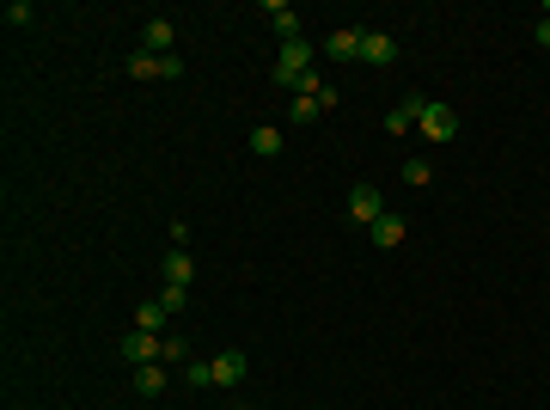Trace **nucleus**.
Returning <instances> with one entry per match:
<instances>
[{"label": "nucleus", "instance_id": "1", "mask_svg": "<svg viewBox=\"0 0 550 410\" xmlns=\"http://www.w3.org/2000/svg\"><path fill=\"white\" fill-rule=\"evenodd\" d=\"M275 86H294V92H300V86H306L312 80V43L306 37H294V43H281V56H275Z\"/></svg>", "mask_w": 550, "mask_h": 410}, {"label": "nucleus", "instance_id": "2", "mask_svg": "<svg viewBox=\"0 0 550 410\" xmlns=\"http://www.w3.org/2000/svg\"><path fill=\"white\" fill-rule=\"evenodd\" d=\"M416 129H422L428 141H452V135H459V117H452V104L428 99V110H422V123H416Z\"/></svg>", "mask_w": 550, "mask_h": 410}, {"label": "nucleus", "instance_id": "3", "mask_svg": "<svg viewBox=\"0 0 550 410\" xmlns=\"http://www.w3.org/2000/svg\"><path fill=\"white\" fill-rule=\"evenodd\" d=\"M166 355V343H159V331H129L123 337V362H135V368H147V362H159Z\"/></svg>", "mask_w": 550, "mask_h": 410}, {"label": "nucleus", "instance_id": "4", "mask_svg": "<svg viewBox=\"0 0 550 410\" xmlns=\"http://www.w3.org/2000/svg\"><path fill=\"white\" fill-rule=\"evenodd\" d=\"M361 62H367V68H391V62H398V37L361 31Z\"/></svg>", "mask_w": 550, "mask_h": 410}, {"label": "nucleus", "instance_id": "5", "mask_svg": "<svg viewBox=\"0 0 550 410\" xmlns=\"http://www.w3.org/2000/svg\"><path fill=\"white\" fill-rule=\"evenodd\" d=\"M348 214H355L361 227H374L379 214H385V196H379L374 184H355V190H348Z\"/></svg>", "mask_w": 550, "mask_h": 410}, {"label": "nucleus", "instance_id": "6", "mask_svg": "<svg viewBox=\"0 0 550 410\" xmlns=\"http://www.w3.org/2000/svg\"><path fill=\"white\" fill-rule=\"evenodd\" d=\"M422 110H428V99H422V92H404V104L385 117V135H404V129H416V123H422Z\"/></svg>", "mask_w": 550, "mask_h": 410}, {"label": "nucleus", "instance_id": "7", "mask_svg": "<svg viewBox=\"0 0 550 410\" xmlns=\"http://www.w3.org/2000/svg\"><path fill=\"white\" fill-rule=\"evenodd\" d=\"M172 43H177L172 19H147V31H141V49H147V56H172Z\"/></svg>", "mask_w": 550, "mask_h": 410}, {"label": "nucleus", "instance_id": "8", "mask_svg": "<svg viewBox=\"0 0 550 410\" xmlns=\"http://www.w3.org/2000/svg\"><path fill=\"white\" fill-rule=\"evenodd\" d=\"M245 368H251V362H245V349H220V355H214V386H239Z\"/></svg>", "mask_w": 550, "mask_h": 410}, {"label": "nucleus", "instance_id": "9", "mask_svg": "<svg viewBox=\"0 0 550 410\" xmlns=\"http://www.w3.org/2000/svg\"><path fill=\"white\" fill-rule=\"evenodd\" d=\"M324 56L331 62H361V31H331L324 37Z\"/></svg>", "mask_w": 550, "mask_h": 410}, {"label": "nucleus", "instance_id": "10", "mask_svg": "<svg viewBox=\"0 0 550 410\" xmlns=\"http://www.w3.org/2000/svg\"><path fill=\"white\" fill-rule=\"evenodd\" d=\"M270 25H275L281 43H294V37H300V13H294L288 0H270Z\"/></svg>", "mask_w": 550, "mask_h": 410}, {"label": "nucleus", "instance_id": "11", "mask_svg": "<svg viewBox=\"0 0 550 410\" xmlns=\"http://www.w3.org/2000/svg\"><path fill=\"white\" fill-rule=\"evenodd\" d=\"M374 245L379 251H398V245H404V214H379L374 221Z\"/></svg>", "mask_w": 550, "mask_h": 410}, {"label": "nucleus", "instance_id": "12", "mask_svg": "<svg viewBox=\"0 0 550 410\" xmlns=\"http://www.w3.org/2000/svg\"><path fill=\"white\" fill-rule=\"evenodd\" d=\"M135 392H141V398H159V392H166V362H147V368H135Z\"/></svg>", "mask_w": 550, "mask_h": 410}, {"label": "nucleus", "instance_id": "13", "mask_svg": "<svg viewBox=\"0 0 550 410\" xmlns=\"http://www.w3.org/2000/svg\"><path fill=\"white\" fill-rule=\"evenodd\" d=\"M123 68L135 74V80H166V56H147V49H135Z\"/></svg>", "mask_w": 550, "mask_h": 410}, {"label": "nucleus", "instance_id": "14", "mask_svg": "<svg viewBox=\"0 0 550 410\" xmlns=\"http://www.w3.org/2000/svg\"><path fill=\"white\" fill-rule=\"evenodd\" d=\"M288 117H294V123H318V117H324V104H318V92H294V104H288Z\"/></svg>", "mask_w": 550, "mask_h": 410}, {"label": "nucleus", "instance_id": "15", "mask_svg": "<svg viewBox=\"0 0 550 410\" xmlns=\"http://www.w3.org/2000/svg\"><path fill=\"white\" fill-rule=\"evenodd\" d=\"M159 270H166V282H177V288H190V275H196V264H190V251H172V257H166Z\"/></svg>", "mask_w": 550, "mask_h": 410}, {"label": "nucleus", "instance_id": "16", "mask_svg": "<svg viewBox=\"0 0 550 410\" xmlns=\"http://www.w3.org/2000/svg\"><path fill=\"white\" fill-rule=\"evenodd\" d=\"M166 318H172V312L159 307V301H141V307H135V331H159Z\"/></svg>", "mask_w": 550, "mask_h": 410}, {"label": "nucleus", "instance_id": "17", "mask_svg": "<svg viewBox=\"0 0 550 410\" xmlns=\"http://www.w3.org/2000/svg\"><path fill=\"white\" fill-rule=\"evenodd\" d=\"M251 153H263V160L281 153V129H270V123H263V129H251Z\"/></svg>", "mask_w": 550, "mask_h": 410}, {"label": "nucleus", "instance_id": "18", "mask_svg": "<svg viewBox=\"0 0 550 410\" xmlns=\"http://www.w3.org/2000/svg\"><path fill=\"white\" fill-rule=\"evenodd\" d=\"M159 307H166V312H184V307H190V288H177V282H159Z\"/></svg>", "mask_w": 550, "mask_h": 410}, {"label": "nucleus", "instance_id": "19", "mask_svg": "<svg viewBox=\"0 0 550 410\" xmlns=\"http://www.w3.org/2000/svg\"><path fill=\"white\" fill-rule=\"evenodd\" d=\"M184 379H190V386H214V362H190Z\"/></svg>", "mask_w": 550, "mask_h": 410}, {"label": "nucleus", "instance_id": "20", "mask_svg": "<svg viewBox=\"0 0 550 410\" xmlns=\"http://www.w3.org/2000/svg\"><path fill=\"white\" fill-rule=\"evenodd\" d=\"M37 13H31V0H13V6H6V25H31Z\"/></svg>", "mask_w": 550, "mask_h": 410}, {"label": "nucleus", "instance_id": "21", "mask_svg": "<svg viewBox=\"0 0 550 410\" xmlns=\"http://www.w3.org/2000/svg\"><path fill=\"white\" fill-rule=\"evenodd\" d=\"M404 184H428V160H404Z\"/></svg>", "mask_w": 550, "mask_h": 410}, {"label": "nucleus", "instance_id": "22", "mask_svg": "<svg viewBox=\"0 0 550 410\" xmlns=\"http://www.w3.org/2000/svg\"><path fill=\"white\" fill-rule=\"evenodd\" d=\"M532 37H538V43L550 49V19H538V31H532Z\"/></svg>", "mask_w": 550, "mask_h": 410}, {"label": "nucleus", "instance_id": "23", "mask_svg": "<svg viewBox=\"0 0 550 410\" xmlns=\"http://www.w3.org/2000/svg\"><path fill=\"white\" fill-rule=\"evenodd\" d=\"M545 19H550V6H545Z\"/></svg>", "mask_w": 550, "mask_h": 410}]
</instances>
